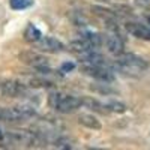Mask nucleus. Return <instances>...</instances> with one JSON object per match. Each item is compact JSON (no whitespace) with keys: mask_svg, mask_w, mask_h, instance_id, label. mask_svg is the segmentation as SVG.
<instances>
[{"mask_svg":"<svg viewBox=\"0 0 150 150\" xmlns=\"http://www.w3.org/2000/svg\"><path fill=\"white\" fill-rule=\"evenodd\" d=\"M83 105H86L87 108H90L93 111H98V112H102V114H105V105L102 102L96 101V99H92V98H86L83 99Z\"/></svg>","mask_w":150,"mask_h":150,"instance_id":"dca6fc26","label":"nucleus"},{"mask_svg":"<svg viewBox=\"0 0 150 150\" xmlns=\"http://www.w3.org/2000/svg\"><path fill=\"white\" fill-rule=\"evenodd\" d=\"M8 146H14V147H38L47 144L48 141L41 137L39 134L29 132V131H9L5 134V140Z\"/></svg>","mask_w":150,"mask_h":150,"instance_id":"f03ea898","label":"nucleus"},{"mask_svg":"<svg viewBox=\"0 0 150 150\" xmlns=\"http://www.w3.org/2000/svg\"><path fill=\"white\" fill-rule=\"evenodd\" d=\"M75 68V65L74 63H63V65H62V72H69V71H72Z\"/></svg>","mask_w":150,"mask_h":150,"instance_id":"5701e85b","label":"nucleus"},{"mask_svg":"<svg viewBox=\"0 0 150 150\" xmlns=\"http://www.w3.org/2000/svg\"><path fill=\"white\" fill-rule=\"evenodd\" d=\"M3 140H5V132H2V131H0V144L3 143Z\"/></svg>","mask_w":150,"mask_h":150,"instance_id":"b1692460","label":"nucleus"},{"mask_svg":"<svg viewBox=\"0 0 150 150\" xmlns=\"http://www.w3.org/2000/svg\"><path fill=\"white\" fill-rule=\"evenodd\" d=\"M36 116V110L32 105H17V107H0V122L6 123H21L30 120Z\"/></svg>","mask_w":150,"mask_h":150,"instance_id":"20e7f679","label":"nucleus"},{"mask_svg":"<svg viewBox=\"0 0 150 150\" xmlns=\"http://www.w3.org/2000/svg\"><path fill=\"white\" fill-rule=\"evenodd\" d=\"M69 47H71L72 51L77 53V54H83V53H87V51H92V50H96L89 41H86L84 38H81V36H80V39L72 41Z\"/></svg>","mask_w":150,"mask_h":150,"instance_id":"ddd939ff","label":"nucleus"},{"mask_svg":"<svg viewBox=\"0 0 150 150\" xmlns=\"http://www.w3.org/2000/svg\"><path fill=\"white\" fill-rule=\"evenodd\" d=\"M114 68L120 74L126 75V77L138 78L147 71L149 62L137 54H132V53H122L120 56H117V59L114 62Z\"/></svg>","mask_w":150,"mask_h":150,"instance_id":"f257e3e1","label":"nucleus"},{"mask_svg":"<svg viewBox=\"0 0 150 150\" xmlns=\"http://www.w3.org/2000/svg\"><path fill=\"white\" fill-rule=\"evenodd\" d=\"M0 92H2V95L6 96V98H23V96L27 95L29 89H27V86L21 81L3 80V84L0 87Z\"/></svg>","mask_w":150,"mask_h":150,"instance_id":"0eeeda50","label":"nucleus"},{"mask_svg":"<svg viewBox=\"0 0 150 150\" xmlns=\"http://www.w3.org/2000/svg\"><path fill=\"white\" fill-rule=\"evenodd\" d=\"M33 45L36 47V50H39L42 53H53L54 54V53H62L65 50V45L53 36H42Z\"/></svg>","mask_w":150,"mask_h":150,"instance_id":"9d476101","label":"nucleus"},{"mask_svg":"<svg viewBox=\"0 0 150 150\" xmlns=\"http://www.w3.org/2000/svg\"><path fill=\"white\" fill-rule=\"evenodd\" d=\"M29 86L32 87H53V83L44 78H30Z\"/></svg>","mask_w":150,"mask_h":150,"instance_id":"412c9836","label":"nucleus"},{"mask_svg":"<svg viewBox=\"0 0 150 150\" xmlns=\"http://www.w3.org/2000/svg\"><path fill=\"white\" fill-rule=\"evenodd\" d=\"M81 71L98 81H104V83L114 81V74L108 68L107 63L105 65H81Z\"/></svg>","mask_w":150,"mask_h":150,"instance_id":"39448f33","label":"nucleus"},{"mask_svg":"<svg viewBox=\"0 0 150 150\" xmlns=\"http://www.w3.org/2000/svg\"><path fill=\"white\" fill-rule=\"evenodd\" d=\"M54 147L56 149H74L75 141L68 138V137H57L54 140Z\"/></svg>","mask_w":150,"mask_h":150,"instance_id":"f3484780","label":"nucleus"},{"mask_svg":"<svg viewBox=\"0 0 150 150\" xmlns=\"http://www.w3.org/2000/svg\"><path fill=\"white\" fill-rule=\"evenodd\" d=\"M125 29L128 33H131L132 36L138 38L143 41H150V27L146 23L141 21H128L125 24Z\"/></svg>","mask_w":150,"mask_h":150,"instance_id":"9b49d317","label":"nucleus"},{"mask_svg":"<svg viewBox=\"0 0 150 150\" xmlns=\"http://www.w3.org/2000/svg\"><path fill=\"white\" fill-rule=\"evenodd\" d=\"M18 59L24 65H27L33 69H41V68H45V66L50 65L48 59L45 56H42L41 53H38V51H21Z\"/></svg>","mask_w":150,"mask_h":150,"instance_id":"6e6552de","label":"nucleus"},{"mask_svg":"<svg viewBox=\"0 0 150 150\" xmlns=\"http://www.w3.org/2000/svg\"><path fill=\"white\" fill-rule=\"evenodd\" d=\"M48 105L57 112H74L83 105V99L78 96H74L65 92H53L48 96Z\"/></svg>","mask_w":150,"mask_h":150,"instance_id":"7ed1b4c3","label":"nucleus"},{"mask_svg":"<svg viewBox=\"0 0 150 150\" xmlns=\"http://www.w3.org/2000/svg\"><path fill=\"white\" fill-rule=\"evenodd\" d=\"M144 23H146V24H147V26H149V27H150V17H147V18H146V21H144Z\"/></svg>","mask_w":150,"mask_h":150,"instance_id":"393cba45","label":"nucleus"},{"mask_svg":"<svg viewBox=\"0 0 150 150\" xmlns=\"http://www.w3.org/2000/svg\"><path fill=\"white\" fill-rule=\"evenodd\" d=\"M41 38H42V32L33 24H29L26 30H24V41L29 44H36Z\"/></svg>","mask_w":150,"mask_h":150,"instance_id":"4468645a","label":"nucleus"},{"mask_svg":"<svg viewBox=\"0 0 150 150\" xmlns=\"http://www.w3.org/2000/svg\"><path fill=\"white\" fill-rule=\"evenodd\" d=\"M135 3L138 5L140 8H144V9L150 8V0H135Z\"/></svg>","mask_w":150,"mask_h":150,"instance_id":"4be33fe9","label":"nucleus"},{"mask_svg":"<svg viewBox=\"0 0 150 150\" xmlns=\"http://www.w3.org/2000/svg\"><path fill=\"white\" fill-rule=\"evenodd\" d=\"M78 123L83 125L84 128L95 129V131H99V129L102 128L101 122H99L93 114H80V116H78Z\"/></svg>","mask_w":150,"mask_h":150,"instance_id":"f8f14e48","label":"nucleus"},{"mask_svg":"<svg viewBox=\"0 0 150 150\" xmlns=\"http://www.w3.org/2000/svg\"><path fill=\"white\" fill-rule=\"evenodd\" d=\"M104 105H105L107 112H125L126 111V105L122 102H117V101H110V102H105Z\"/></svg>","mask_w":150,"mask_h":150,"instance_id":"a211bd4d","label":"nucleus"},{"mask_svg":"<svg viewBox=\"0 0 150 150\" xmlns=\"http://www.w3.org/2000/svg\"><path fill=\"white\" fill-rule=\"evenodd\" d=\"M92 11H93V14L98 15V17H101L102 20H105L107 23H111V21H117V14L116 12H112L104 6H92Z\"/></svg>","mask_w":150,"mask_h":150,"instance_id":"2eb2a0df","label":"nucleus"},{"mask_svg":"<svg viewBox=\"0 0 150 150\" xmlns=\"http://www.w3.org/2000/svg\"><path fill=\"white\" fill-rule=\"evenodd\" d=\"M90 90L98 92V93H102V95H110V93L114 92L110 87V84L108 83H104V81H101V84H92L90 86Z\"/></svg>","mask_w":150,"mask_h":150,"instance_id":"aec40b11","label":"nucleus"},{"mask_svg":"<svg viewBox=\"0 0 150 150\" xmlns=\"http://www.w3.org/2000/svg\"><path fill=\"white\" fill-rule=\"evenodd\" d=\"M9 5L15 11H23V9L30 8L33 5V0H9Z\"/></svg>","mask_w":150,"mask_h":150,"instance_id":"6ab92c4d","label":"nucleus"},{"mask_svg":"<svg viewBox=\"0 0 150 150\" xmlns=\"http://www.w3.org/2000/svg\"><path fill=\"white\" fill-rule=\"evenodd\" d=\"M104 44L107 47V50L112 54V56H120L122 53H125V42L122 39V36L119 35V32H112L110 30L105 36H104Z\"/></svg>","mask_w":150,"mask_h":150,"instance_id":"1a4fd4ad","label":"nucleus"},{"mask_svg":"<svg viewBox=\"0 0 150 150\" xmlns=\"http://www.w3.org/2000/svg\"><path fill=\"white\" fill-rule=\"evenodd\" d=\"M2 84H3V80H2V78H0V87H2Z\"/></svg>","mask_w":150,"mask_h":150,"instance_id":"a878e982","label":"nucleus"},{"mask_svg":"<svg viewBox=\"0 0 150 150\" xmlns=\"http://www.w3.org/2000/svg\"><path fill=\"white\" fill-rule=\"evenodd\" d=\"M60 129H62V125L54 119H41L33 125V131L39 134L41 137H44L47 141H48V137L56 135L57 132H60Z\"/></svg>","mask_w":150,"mask_h":150,"instance_id":"423d86ee","label":"nucleus"}]
</instances>
